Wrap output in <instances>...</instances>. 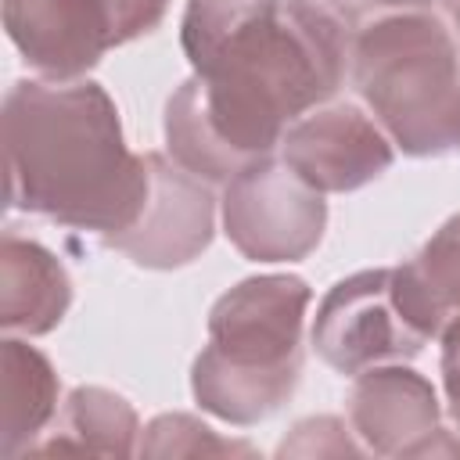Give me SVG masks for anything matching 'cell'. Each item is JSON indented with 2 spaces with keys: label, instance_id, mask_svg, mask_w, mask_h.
<instances>
[{
  "label": "cell",
  "instance_id": "3957f363",
  "mask_svg": "<svg viewBox=\"0 0 460 460\" xmlns=\"http://www.w3.org/2000/svg\"><path fill=\"white\" fill-rule=\"evenodd\" d=\"M309 284L291 273L248 277L216 298L208 345L190 370L201 410L226 424H259L288 402L302 374Z\"/></svg>",
  "mask_w": 460,
  "mask_h": 460
},
{
  "label": "cell",
  "instance_id": "6da1fadb",
  "mask_svg": "<svg viewBox=\"0 0 460 460\" xmlns=\"http://www.w3.org/2000/svg\"><path fill=\"white\" fill-rule=\"evenodd\" d=\"M349 36L316 0H187L180 43L194 75L165 104L169 158L226 183L273 155L341 86Z\"/></svg>",
  "mask_w": 460,
  "mask_h": 460
},
{
  "label": "cell",
  "instance_id": "9a60e30c",
  "mask_svg": "<svg viewBox=\"0 0 460 460\" xmlns=\"http://www.w3.org/2000/svg\"><path fill=\"white\" fill-rule=\"evenodd\" d=\"M144 456H255V446L216 435L190 413H162L144 428Z\"/></svg>",
  "mask_w": 460,
  "mask_h": 460
},
{
  "label": "cell",
  "instance_id": "ac0fdd59",
  "mask_svg": "<svg viewBox=\"0 0 460 460\" xmlns=\"http://www.w3.org/2000/svg\"><path fill=\"white\" fill-rule=\"evenodd\" d=\"M442 388L449 402V417L460 431V316L442 327Z\"/></svg>",
  "mask_w": 460,
  "mask_h": 460
},
{
  "label": "cell",
  "instance_id": "4fadbf2b",
  "mask_svg": "<svg viewBox=\"0 0 460 460\" xmlns=\"http://www.w3.org/2000/svg\"><path fill=\"white\" fill-rule=\"evenodd\" d=\"M0 370V449L18 456L36 446V435L58 413V374L40 349L18 338H4Z\"/></svg>",
  "mask_w": 460,
  "mask_h": 460
},
{
  "label": "cell",
  "instance_id": "7a4b0ae2",
  "mask_svg": "<svg viewBox=\"0 0 460 460\" xmlns=\"http://www.w3.org/2000/svg\"><path fill=\"white\" fill-rule=\"evenodd\" d=\"M7 205L104 241L147 201V155H133L101 83L18 79L4 97Z\"/></svg>",
  "mask_w": 460,
  "mask_h": 460
},
{
  "label": "cell",
  "instance_id": "8992f818",
  "mask_svg": "<svg viewBox=\"0 0 460 460\" xmlns=\"http://www.w3.org/2000/svg\"><path fill=\"white\" fill-rule=\"evenodd\" d=\"M327 226V201L284 158H259L223 183V234L252 262H298Z\"/></svg>",
  "mask_w": 460,
  "mask_h": 460
},
{
  "label": "cell",
  "instance_id": "9c48e42d",
  "mask_svg": "<svg viewBox=\"0 0 460 460\" xmlns=\"http://www.w3.org/2000/svg\"><path fill=\"white\" fill-rule=\"evenodd\" d=\"M280 158L320 194H345L377 180L392 165L395 144L377 119L338 101L295 119L280 137Z\"/></svg>",
  "mask_w": 460,
  "mask_h": 460
},
{
  "label": "cell",
  "instance_id": "30bf717a",
  "mask_svg": "<svg viewBox=\"0 0 460 460\" xmlns=\"http://www.w3.org/2000/svg\"><path fill=\"white\" fill-rule=\"evenodd\" d=\"M442 406L424 374L402 363H381L356 374L349 392V424L367 453L424 456L438 428Z\"/></svg>",
  "mask_w": 460,
  "mask_h": 460
},
{
  "label": "cell",
  "instance_id": "5bb4252c",
  "mask_svg": "<svg viewBox=\"0 0 460 460\" xmlns=\"http://www.w3.org/2000/svg\"><path fill=\"white\" fill-rule=\"evenodd\" d=\"M137 410L97 385H79L61 406V431L50 442H36V453H101V456H133L140 449Z\"/></svg>",
  "mask_w": 460,
  "mask_h": 460
},
{
  "label": "cell",
  "instance_id": "2e32d148",
  "mask_svg": "<svg viewBox=\"0 0 460 460\" xmlns=\"http://www.w3.org/2000/svg\"><path fill=\"white\" fill-rule=\"evenodd\" d=\"M349 428L338 417H309L291 428V435L280 442L277 456H356L367 453L363 442H352L345 435Z\"/></svg>",
  "mask_w": 460,
  "mask_h": 460
},
{
  "label": "cell",
  "instance_id": "7c38bea8",
  "mask_svg": "<svg viewBox=\"0 0 460 460\" xmlns=\"http://www.w3.org/2000/svg\"><path fill=\"white\" fill-rule=\"evenodd\" d=\"M392 288L406 320L424 338L442 334L460 316V216L446 219L410 262L392 270Z\"/></svg>",
  "mask_w": 460,
  "mask_h": 460
},
{
  "label": "cell",
  "instance_id": "ba28073f",
  "mask_svg": "<svg viewBox=\"0 0 460 460\" xmlns=\"http://www.w3.org/2000/svg\"><path fill=\"white\" fill-rule=\"evenodd\" d=\"M151 190L137 216V223L104 244L129 255L147 270H176L194 262L216 230V201L205 180L176 165L169 155L147 151Z\"/></svg>",
  "mask_w": 460,
  "mask_h": 460
},
{
  "label": "cell",
  "instance_id": "277c9868",
  "mask_svg": "<svg viewBox=\"0 0 460 460\" xmlns=\"http://www.w3.org/2000/svg\"><path fill=\"white\" fill-rule=\"evenodd\" d=\"M349 72L388 140L413 158L460 147V58L424 11H392L349 36Z\"/></svg>",
  "mask_w": 460,
  "mask_h": 460
},
{
  "label": "cell",
  "instance_id": "e0dca14e",
  "mask_svg": "<svg viewBox=\"0 0 460 460\" xmlns=\"http://www.w3.org/2000/svg\"><path fill=\"white\" fill-rule=\"evenodd\" d=\"M320 7H327L349 32H356L359 25L392 14V11H424L431 7V0H316Z\"/></svg>",
  "mask_w": 460,
  "mask_h": 460
},
{
  "label": "cell",
  "instance_id": "5b68a950",
  "mask_svg": "<svg viewBox=\"0 0 460 460\" xmlns=\"http://www.w3.org/2000/svg\"><path fill=\"white\" fill-rule=\"evenodd\" d=\"M18 54L58 83L83 79L108 50L151 32L169 0H0Z\"/></svg>",
  "mask_w": 460,
  "mask_h": 460
},
{
  "label": "cell",
  "instance_id": "8fae6325",
  "mask_svg": "<svg viewBox=\"0 0 460 460\" xmlns=\"http://www.w3.org/2000/svg\"><path fill=\"white\" fill-rule=\"evenodd\" d=\"M72 305L65 266L36 241L4 234L0 244V327L18 334H47Z\"/></svg>",
  "mask_w": 460,
  "mask_h": 460
},
{
  "label": "cell",
  "instance_id": "d6986e66",
  "mask_svg": "<svg viewBox=\"0 0 460 460\" xmlns=\"http://www.w3.org/2000/svg\"><path fill=\"white\" fill-rule=\"evenodd\" d=\"M442 7L449 11V18H453V25L460 29V0H442Z\"/></svg>",
  "mask_w": 460,
  "mask_h": 460
},
{
  "label": "cell",
  "instance_id": "52a82bcc",
  "mask_svg": "<svg viewBox=\"0 0 460 460\" xmlns=\"http://www.w3.org/2000/svg\"><path fill=\"white\" fill-rule=\"evenodd\" d=\"M424 341L395 298L392 270H363L338 280L313 320L320 359L349 377L381 363H402L417 356Z\"/></svg>",
  "mask_w": 460,
  "mask_h": 460
}]
</instances>
